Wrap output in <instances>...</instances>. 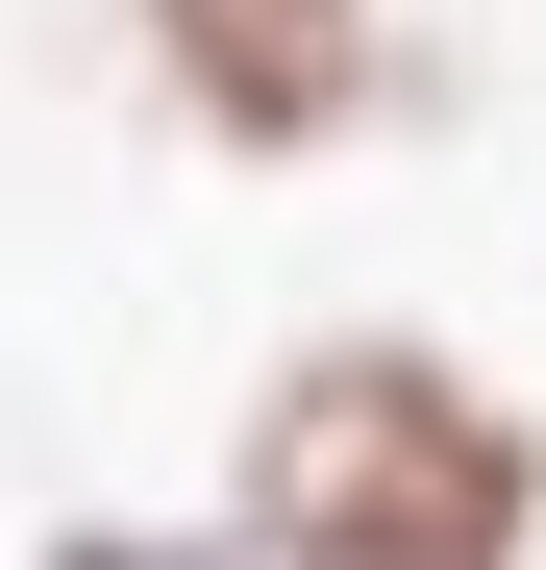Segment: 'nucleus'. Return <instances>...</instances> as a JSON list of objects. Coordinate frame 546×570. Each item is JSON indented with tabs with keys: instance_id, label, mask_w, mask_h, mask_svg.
Wrapping results in <instances>:
<instances>
[{
	"instance_id": "f257e3e1",
	"label": "nucleus",
	"mask_w": 546,
	"mask_h": 570,
	"mask_svg": "<svg viewBox=\"0 0 546 570\" xmlns=\"http://www.w3.org/2000/svg\"><path fill=\"white\" fill-rule=\"evenodd\" d=\"M224 570H546V397L422 323H323L224 422Z\"/></svg>"
},
{
	"instance_id": "f03ea898",
	"label": "nucleus",
	"mask_w": 546,
	"mask_h": 570,
	"mask_svg": "<svg viewBox=\"0 0 546 570\" xmlns=\"http://www.w3.org/2000/svg\"><path fill=\"white\" fill-rule=\"evenodd\" d=\"M125 50H149V100L199 125L224 174H323V149H398V100H422L398 0H125Z\"/></svg>"
},
{
	"instance_id": "7ed1b4c3",
	"label": "nucleus",
	"mask_w": 546,
	"mask_h": 570,
	"mask_svg": "<svg viewBox=\"0 0 546 570\" xmlns=\"http://www.w3.org/2000/svg\"><path fill=\"white\" fill-rule=\"evenodd\" d=\"M50 570H224V521H199V546H125V521H75Z\"/></svg>"
}]
</instances>
